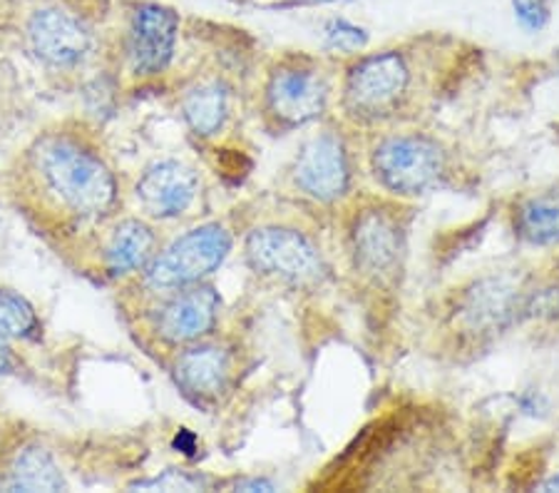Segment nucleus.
Returning <instances> with one entry per match:
<instances>
[{
    "label": "nucleus",
    "instance_id": "0eeeda50",
    "mask_svg": "<svg viewBox=\"0 0 559 493\" xmlns=\"http://www.w3.org/2000/svg\"><path fill=\"white\" fill-rule=\"evenodd\" d=\"M245 262L257 277L292 290H319L331 277L319 237L294 222L251 227L245 237Z\"/></svg>",
    "mask_w": 559,
    "mask_h": 493
},
{
    "label": "nucleus",
    "instance_id": "6ab92c4d",
    "mask_svg": "<svg viewBox=\"0 0 559 493\" xmlns=\"http://www.w3.org/2000/svg\"><path fill=\"white\" fill-rule=\"evenodd\" d=\"M520 329L559 331V274L527 277L522 292Z\"/></svg>",
    "mask_w": 559,
    "mask_h": 493
},
{
    "label": "nucleus",
    "instance_id": "f3484780",
    "mask_svg": "<svg viewBox=\"0 0 559 493\" xmlns=\"http://www.w3.org/2000/svg\"><path fill=\"white\" fill-rule=\"evenodd\" d=\"M182 118L192 134L212 140L224 132L231 118V90L219 78L202 80L182 97Z\"/></svg>",
    "mask_w": 559,
    "mask_h": 493
},
{
    "label": "nucleus",
    "instance_id": "f8f14e48",
    "mask_svg": "<svg viewBox=\"0 0 559 493\" xmlns=\"http://www.w3.org/2000/svg\"><path fill=\"white\" fill-rule=\"evenodd\" d=\"M179 43V13L162 3L132 8L124 33V58L130 73L140 80L159 78L173 66Z\"/></svg>",
    "mask_w": 559,
    "mask_h": 493
},
{
    "label": "nucleus",
    "instance_id": "4be33fe9",
    "mask_svg": "<svg viewBox=\"0 0 559 493\" xmlns=\"http://www.w3.org/2000/svg\"><path fill=\"white\" fill-rule=\"evenodd\" d=\"M323 40H326L333 52H344V56H358L368 45V33L360 25L346 21V17H331L323 25Z\"/></svg>",
    "mask_w": 559,
    "mask_h": 493
},
{
    "label": "nucleus",
    "instance_id": "aec40b11",
    "mask_svg": "<svg viewBox=\"0 0 559 493\" xmlns=\"http://www.w3.org/2000/svg\"><path fill=\"white\" fill-rule=\"evenodd\" d=\"M38 312L21 292L0 286V334L13 339H33L38 331Z\"/></svg>",
    "mask_w": 559,
    "mask_h": 493
},
{
    "label": "nucleus",
    "instance_id": "9b49d317",
    "mask_svg": "<svg viewBox=\"0 0 559 493\" xmlns=\"http://www.w3.org/2000/svg\"><path fill=\"white\" fill-rule=\"evenodd\" d=\"M219 317L222 297L210 282L157 294V302L147 312L152 337L173 352L212 337L219 327Z\"/></svg>",
    "mask_w": 559,
    "mask_h": 493
},
{
    "label": "nucleus",
    "instance_id": "9d476101",
    "mask_svg": "<svg viewBox=\"0 0 559 493\" xmlns=\"http://www.w3.org/2000/svg\"><path fill=\"white\" fill-rule=\"evenodd\" d=\"M175 387L197 409L214 411L227 401L239 384L237 347L206 337L175 349L169 364Z\"/></svg>",
    "mask_w": 559,
    "mask_h": 493
},
{
    "label": "nucleus",
    "instance_id": "7ed1b4c3",
    "mask_svg": "<svg viewBox=\"0 0 559 493\" xmlns=\"http://www.w3.org/2000/svg\"><path fill=\"white\" fill-rule=\"evenodd\" d=\"M411 242V208L403 200L378 192L354 197L346 204L344 245L350 272L373 286H388L399 280L405 267Z\"/></svg>",
    "mask_w": 559,
    "mask_h": 493
},
{
    "label": "nucleus",
    "instance_id": "f257e3e1",
    "mask_svg": "<svg viewBox=\"0 0 559 493\" xmlns=\"http://www.w3.org/2000/svg\"><path fill=\"white\" fill-rule=\"evenodd\" d=\"M25 169L40 200L70 220H100L120 200L112 167L80 132L40 134L28 150Z\"/></svg>",
    "mask_w": 559,
    "mask_h": 493
},
{
    "label": "nucleus",
    "instance_id": "423d86ee",
    "mask_svg": "<svg viewBox=\"0 0 559 493\" xmlns=\"http://www.w3.org/2000/svg\"><path fill=\"white\" fill-rule=\"evenodd\" d=\"M333 95L336 75L326 62L309 52H286L261 83V115L276 132H296L326 118Z\"/></svg>",
    "mask_w": 559,
    "mask_h": 493
},
{
    "label": "nucleus",
    "instance_id": "20e7f679",
    "mask_svg": "<svg viewBox=\"0 0 559 493\" xmlns=\"http://www.w3.org/2000/svg\"><path fill=\"white\" fill-rule=\"evenodd\" d=\"M366 167L378 190L395 200L438 192L453 177V152L423 130H381L366 148Z\"/></svg>",
    "mask_w": 559,
    "mask_h": 493
},
{
    "label": "nucleus",
    "instance_id": "393cba45",
    "mask_svg": "<svg viewBox=\"0 0 559 493\" xmlns=\"http://www.w3.org/2000/svg\"><path fill=\"white\" fill-rule=\"evenodd\" d=\"M13 366V356H11V349L5 344V334H0V374H8Z\"/></svg>",
    "mask_w": 559,
    "mask_h": 493
},
{
    "label": "nucleus",
    "instance_id": "4468645a",
    "mask_svg": "<svg viewBox=\"0 0 559 493\" xmlns=\"http://www.w3.org/2000/svg\"><path fill=\"white\" fill-rule=\"evenodd\" d=\"M202 195V177L182 160H157L144 167L134 197L152 220H177L194 208Z\"/></svg>",
    "mask_w": 559,
    "mask_h": 493
},
{
    "label": "nucleus",
    "instance_id": "a211bd4d",
    "mask_svg": "<svg viewBox=\"0 0 559 493\" xmlns=\"http://www.w3.org/2000/svg\"><path fill=\"white\" fill-rule=\"evenodd\" d=\"M5 491H66L68 483L62 479L56 459L43 446H28L15 456L8 471V479L0 483Z\"/></svg>",
    "mask_w": 559,
    "mask_h": 493
},
{
    "label": "nucleus",
    "instance_id": "a878e982",
    "mask_svg": "<svg viewBox=\"0 0 559 493\" xmlns=\"http://www.w3.org/2000/svg\"><path fill=\"white\" fill-rule=\"evenodd\" d=\"M535 491H545V493H557L559 491V471L557 473H549L543 481H535Z\"/></svg>",
    "mask_w": 559,
    "mask_h": 493
},
{
    "label": "nucleus",
    "instance_id": "39448f33",
    "mask_svg": "<svg viewBox=\"0 0 559 493\" xmlns=\"http://www.w3.org/2000/svg\"><path fill=\"white\" fill-rule=\"evenodd\" d=\"M527 274L485 272L460 284L443 304V327L460 349H480L520 329Z\"/></svg>",
    "mask_w": 559,
    "mask_h": 493
},
{
    "label": "nucleus",
    "instance_id": "b1692460",
    "mask_svg": "<svg viewBox=\"0 0 559 493\" xmlns=\"http://www.w3.org/2000/svg\"><path fill=\"white\" fill-rule=\"evenodd\" d=\"M231 491H276V486L269 479H259V477H251V479H234L229 483Z\"/></svg>",
    "mask_w": 559,
    "mask_h": 493
},
{
    "label": "nucleus",
    "instance_id": "5701e85b",
    "mask_svg": "<svg viewBox=\"0 0 559 493\" xmlns=\"http://www.w3.org/2000/svg\"><path fill=\"white\" fill-rule=\"evenodd\" d=\"M512 11H515L522 28L530 33H539L552 21L555 0H512Z\"/></svg>",
    "mask_w": 559,
    "mask_h": 493
},
{
    "label": "nucleus",
    "instance_id": "f03ea898",
    "mask_svg": "<svg viewBox=\"0 0 559 493\" xmlns=\"http://www.w3.org/2000/svg\"><path fill=\"white\" fill-rule=\"evenodd\" d=\"M423 90L418 60L405 48L358 52L338 83V107L356 128H383L399 122Z\"/></svg>",
    "mask_w": 559,
    "mask_h": 493
},
{
    "label": "nucleus",
    "instance_id": "ddd939ff",
    "mask_svg": "<svg viewBox=\"0 0 559 493\" xmlns=\"http://www.w3.org/2000/svg\"><path fill=\"white\" fill-rule=\"evenodd\" d=\"M25 38L45 68L72 70L93 52V33L75 13L60 5H43L28 17Z\"/></svg>",
    "mask_w": 559,
    "mask_h": 493
},
{
    "label": "nucleus",
    "instance_id": "dca6fc26",
    "mask_svg": "<svg viewBox=\"0 0 559 493\" xmlns=\"http://www.w3.org/2000/svg\"><path fill=\"white\" fill-rule=\"evenodd\" d=\"M510 227L522 245L559 247V183L520 195L510 208Z\"/></svg>",
    "mask_w": 559,
    "mask_h": 493
},
{
    "label": "nucleus",
    "instance_id": "1a4fd4ad",
    "mask_svg": "<svg viewBox=\"0 0 559 493\" xmlns=\"http://www.w3.org/2000/svg\"><path fill=\"white\" fill-rule=\"evenodd\" d=\"M234 249V232L224 222H204L159 247L142 269V284L152 294H165L206 282L227 262Z\"/></svg>",
    "mask_w": 559,
    "mask_h": 493
},
{
    "label": "nucleus",
    "instance_id": "412c9836",
    "mask_svg": "<svg viewBox=\"0 0 559 493\" xmlns=\"http://www.w3.org/2000/svg\"><path fill=\"white\" fill-rule=\"evenodd\" d=\"M214 486H219V481H214L202 471L189 469H167L162 471L159 477L132 483V489L142 491H210Z\"/></svg>",
    "mask_w": 559,
    "mask_h": 493
},
{
    "label": "nucleus",
    "instance_id": "6e6552de",
    "mask_svg": "<svg viewBox=\"0 0 559 493\" xmlns=\"http://www.w3.org/2000/svg\"><path fill=\"white\" fill-rule=\"evenodd\" d=\"M292 190L319 208H338L354 200L358 157L350 134L326 122L306 138L288 165Z\"/></svg>",
    "mask_w": 559,
    "mask_h": 493
},
{
    "label": "nucleus",
    "instance_id": "2eb2a0df",
    "mask_svg": "<svg viewBox=\"0 0 559 493\" xmlns=\"http://www.w3.org/2000/svg\"><path fill=\"white\" fill-rule=\"evenodd\" d=\"M159 249V237L155 224L144 218H124L112 224L103 242V267L105 272L120 277L142 274V269L152 262Z\"/></svg>",
    "mask_w": 559,
    "mask_h": 493
},
{
    "label": "nucleus",
    "instance_id": "bb28decb",
    "mask_svg": "<svg viewBox=\"0 0 559 493\" xmlns=\"http://www.w3.org/2000/svg\"><path fill=\"white\" fill-rule=\"evenodd\" d=\"M294 3H304V5H321V3H336V0H294Z\"/></svg>",
    "mask_w": 559,
    "mask_h": 493
}]
</instances>
